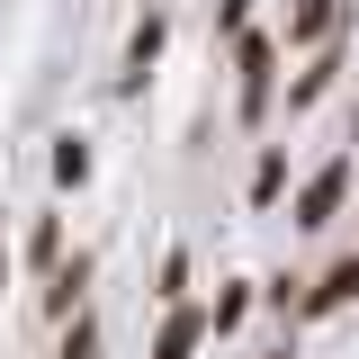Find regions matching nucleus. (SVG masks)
I'll return each mask as SVG.
<instances>
[{
	"label": "nucleus",
	"instance_id": "obj_1",
	"mask_svg": "<svg viewBox=\"0 0 359 359\" xmlns=\"http://www.w3.org/2000/svg\"><path fill=\"white\" fill-rule=\"evenodd\" d=\"M233 72H243V90H233L243 126H261L269 99H278V36H243V45H233Z\"/></svg>",
	"mask_w": 359,
	"mask_h": 359
},
{
	"label": "nucleus",
	"instance_id": "obj_2",
	"mask_svg": "<svg viewBox=\"0 0 359 359\" xmlns=\"http://www.w3.org/2000/svg\"><path fill=\"white\" fill-rule=\"evenodd\" d=\"M351 153H332V162H323V171H306L297 180V233H323V224L341 216V198H351Z\"/></svg>",
	"mask_w": 359,
	"mask_h": 359
},
{
	"label": "nucleus",
	"instance_id": "obj_3",
	"mask_svg": "<svg viewBox=\"0 0 359 359\" xmlns=\"http://www.w3.org/2000/svg\"><path fill=\"white\" fill-rule=\"evenodd\" d=\"M341 306H359V252H341V261L323 269V278H306V297H297V314H341Z\"/></svg>",
	"mask_w": 359,
	"mask_h": 359
},
{
	"label": "nucleus",
	"instance_id": "obj_4",
	"mask_svg": "<svg viewBox=\"0 0 359 359\" xmlns=\"http://www.w3.org/2000/svg\"><path fill=\"white\" fill-rule=\"evenodd\" d=\"M81 297H90V252H72V261L45 269V314H54V323H72V314H81Z\"/></svg>",
	"mask_w": 359,
	"mask_h": 359
},
{
	"label": "nucleus",
	"instance_id": "obj_5",
	"mask_svg": "<svg viewBox=\"0 0 359 359\" xmlns=\"http://www.w3.org/2000/svg\"><path fill=\"white\" fill-rule=\"evenodd\" d=\"M198 341H207V306H162L153 359H198Z\"/></svg>",
	"mask_w": 359,
	"mask_h": 359
},
{
	"label": "nucleus",
	"instance_id": "obj_6",
	"mask_svg": "<svg viewBox=\"0 0 359 359\" xmlns=\"http://www.w3.org/2000/svg\"><path fill=\"white\" fill-rule=\"evenodd\" d=\"M162 45H171V18H162V9H144V18H135V36H126V90L153 72V54H162Z\"/></svg>",
	"mask_w": 359,
	"mask_h": 359
},
{
	"label": "nucleus",
	"instance_id": "obj_7",
	"mask_svg": "<svg viewBox=\"0 0 359 359\" xmlns=\"http://www.w3.org/2000/svg\"><path fill=\"white\" fill-rule=\"evenodd\" d=\"M332 72H341V45H314V63L287 81V117H297V108H314V99L332 90Z\"/></svg>",
	"mask_w": 359,
	"mask_h": 359
},
{
	"label": "nucleus",
	"instance_id": "obj_8",
	"mask_svg": "<svg viewBox=\"0 0 359 359\" xmlns=\"http://www.w3.org/2000/svg\"><path fill=\"white\" fill-rule=\"evenodd\" d=\"M332 27H341V0H297L287 9V45H332Z\"/></svg>",
	"mask_w": 359,
	"mask_h": 359
},
{
	"label": "nucleus",
	"instance_id": "obj_9",
	"mask_svg": "<svg viewBox=\"0 0 359 359\" xmlns=\"http://www.w3.org/2000/svg\"><path fill=\"white\" fill-rule=\"evenodd\" d=\"M45 162H54L63 189H90V144H81V135H54V153H45Z\"/></svg>",
	"mask_w": 359,
	"mask_h": 359
},
{
	"label": "nucleus",
	"instance_id": "obj_10",
	"mask_svg": "<svg viewBox=\"0 0 359 359\" xmlns=\"http://www.w3.org/2000/svg\"><path fill=\"white\" fill-rule=\"evenodd\" d=\"M252 297H261V278H233V287H224L216 306H207V332H233V323L252 314Z\"/></svg>",
	"mask_w": 359,
	"mask_h": 359
},
{
	"label": "nucleus",
	"instance_id": "obj_11",
	"mask_svg": "<svg viewBox=\"0 0 359 359\" xmlns=\"http://www.w3.org/2000/svg\"><path fill=\"white\" fill-rule=\"evenodd\" d=\"M278 198H287V153L269 144L261 162H252V207H278Z\"/></svg>",
	"mask_w": 359,
	"mask_h": 359
},
{
	"label": "nucleus",
	"instance_id": "obj_12",
	"mask_svg": "<svg viewBox=\"0 0 359 359\" xmlns=\"http://www.w3.org/2000/svg\"><path fill=\"white\" fill-rule=\"evenodd\" d=\"M54 359H99V314H72V323H63V341H54Z\"/></svg>",
	"mask_w": 359,
	"mask_h": 359
},
{
	"label": "nucleus",
	"instance_id": "obj_13",
	"mask_svg": "<svg viewBox=\"0 0 359 359\" xmlns=\"http://www.w3.org/2000/svg\"><path fill=\"white\" fill-rule=\"evenodd\" d=\"M27 261H36V269L63 261V216H36V224H27Z\"/></svg>",
	"mask_w": 359,
	"mask_h": 359
},
{
	"label": "nucleus",
	"instance_id": "obj_14",
	"mask_svg": "<svg viewBox=\"0 0 359 359\" xmlns=\"http://www.w3.org/2000/svg\"><path fill=\"white\" fill-rule=\"evenodd\" d=\"M153 297H162V306H189V252L162 261V287H153Z\"/></svg>",
	"mask_w": 359,
	"mask_h": 359
},
{
	"label": "nucleus",
	"instance_id": "obj_15",
	"mask_svg": "<svg viewBox=\"0 0 359 359\" xmlns=\"http://www.w3.org/2000/svg\"><path fill=\"white\" fill-rule=\"evenodd\" d=\"M243 18H252V0H216V27H224V36H243Z\"/></svg>",
	"mask_w": 359,
	"mask_h": 359
},
{
	"label": "nucleus",
	"instance_id": "obj_16",
	"mask_svg": "<svg viewBox=\"0 0 359 359\" xmlns=\"http://www.w3.org/2000/svg\"><path fill=\"white\" fill-rule=\"evenodd\" d=\"M0 287H9V243H0Z\"/></svg>",
	"mask_w": 359,
	"mask_h": 359
},
{
	"label": "nucleus",
	"instance_id": "obj_17",
	"mask_svg": "<svg viewBox=\"0 0 359 359\" xmlns=\"http://www.w3.org/2000/svg\"><path fill=\"white\" fill-rule=\"evenodd\" d=\"M351 144H359V117H351Z\"/></svg>",
	"mask_w": 359,
	"mask_h": 359
},
{
	"label": "nucleus",
	"instance_id": "obj_18",
	"mask_svg": "<svg viewBox=\"0 0 359 359\" xmlns=\"http://www.w3.org/2000/svg\"><path fill=\"white\" fill-rule=\"evenodd\" d=\"M269 359H287V351H269Z\"/></svg>",
	"mask_w": 359,
	"mask_h": 359
}]
</instances>
